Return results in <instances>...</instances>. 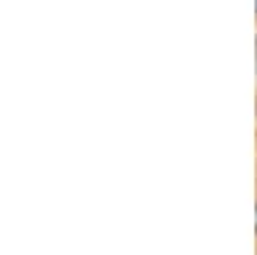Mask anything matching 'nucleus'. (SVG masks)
Returning <instances> with one entry per match:
<instances>
[{"mask_svg":"<svg viewBox=\"0 0 257 255\" xmlns=\"http://www.w3.org/2000/svg\"><path fill=\"white\" fill-rule=\"evenodd\" d=\"M254 242H257V196H254Z\"/></svg>","mask_w":257,"mask_h":255,"instance_id":"nucleus-1","label":"nucleus"},{"mask_svg":"<svg viewBox=\"0 0 257 255\" xmlns=\"http://www.w3.org/2000/svg\"><path fill=\"white\" fill-rule=\"evenodd\" d=\"M254 255H257V242H254Z\"/></svg>","mask_w":257,"mask_h":255,"instance_id":"nucleus-3","label":"nucleus"},{"mask_svg":"<svg viewBox=\"0 0 257 255\" xmlns=\"http://www.w3.org/2000/svg\"><path fill=\"white\" fill-rule=\"evenodd\" d=\"M254 16H257V0H254Z\"/></svg>","mask_w":257,"mask_h":255,"instance_id":"nucleus-2","label":"nucleus"}]
</instances>
